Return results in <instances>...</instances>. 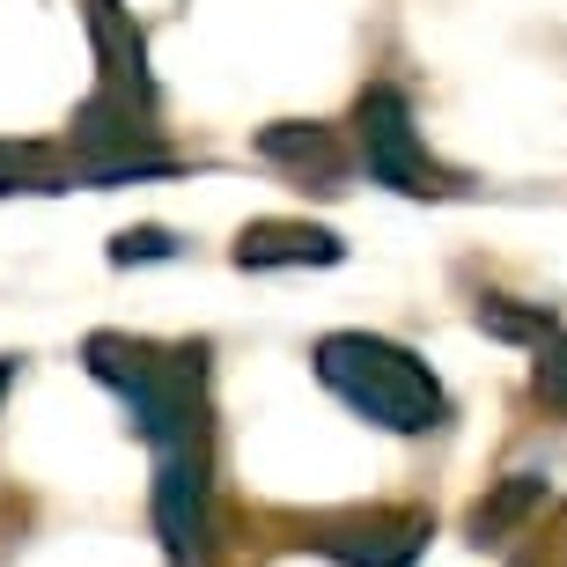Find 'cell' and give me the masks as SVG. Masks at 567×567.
Instances as JSON below:
<instances>
[{"instance_id": "cell-1", "label": "cell", "mask_w": 567, "mask_h": 567, "mask_svg": "<svg viewBox=\"0 0 567 567\" xmlns=\"http://www.w3.org/2000/svg\"><path fill=\"white\" fill-rule=\"evenodd\" d=\"M310 361H317L324 391H339L361 421L391 427V435H427V427L450 421V399H442L435 369L377 332H324Z\"/></svg>"}, {"instance_id": "cell-2", "label": "cell", "mask_w": 567, "mask_h": 567, "mask_svg": "<svg viewBox=\"0 0 567 567\" xmlns=\"http://www.w3.org/2000/svg\"><path fill=\"white\" fill-rule=\"evenodd\" d=\"M89 377L111 383L133 405V427L147 435V450H177V442H207V413H199V347H147V339L96 332L82 347Z\"/></svg>"}, {"instance_id": "cell-3", "label": "cell", "mask_w": 567, "mask_h": 567, "mask_svg": "<svg viewBox=\"0 0 567 567\" xmlns=\"http://www.w3.org/2000/svg\"><path fill=\"white\" fill-rule=\"evenodd\" d=\"M354 133H361V163H369V177L391 192H405V199H450L457 192V177L427 155V141L413 133V104H405L399 89H361L354 104Z\"/></svg>"}, {"instance_id": "cell-4", "label": "cell", "mask_w": 567, "mask_h": 567, "mask_svg": "<svg viewBox=\"0 0 567 567\" xmlns=\"http://www.w3.org/2000/svg\"><path fill=\"white\" fill-rule=\"evenodd\" d=\"M155 530H163L169 567H207V560H214V480H207V442L155 450Z\"/></svg>"}, {"instance_id": "cell-5", "label": "cell", "mask_w": 567, "mask_h": 567, "mask_svg": "<svg viewBox=\"0 0 567 567\" xmlns=\"http://www.w3.org/2000/svg\"><path fill=\"white\" fill-rule=\"evenodd\" d=\"M302 546L339 567H413L427 546L421 508H354V516H324L302 530Z\"/></svg>"}, {"instance_id": "cell-6", "label": "cell", "mask_w": 567, "mask_h": 567, "mask_svg": "<svg viewBox=\"0 0 567 567\" xmlns=\"http://www.w3.org/2000/svg\"><path fill=\"white\" fill-rule=\"evenodd\" d=\"M89 44H96V60H104V89H111V96H126V104L155 111L147 38H141V22H133L126 0H89Z\"/></svg>"}, {"instance_id": "cell-7", "label": "cell", "mask_w": 567, "mask_h": 567, "mask_svg": "<svg viewBox=\"0 0 567 567\" xmlns=\"http://www.w3.org/2000/svg\"><path fill=\"white\" fill-rule=\"evenodd\" d=\"M347 244L317 221H251L236 236V266L244 274H280V266H339Z\"/></svg>"}, {"instance_id": "cell-8", "label": "cell", "mask_w": 567, "mask_h": 567, "mask_svg": "<svg viewBox=\"0 0 567 567\" xmlns=\"http://www.w3.org/2000/svg\"><path fill=\"white\" fill-rule=\"evenodd\" d=\"M538 508H546V480H538V472H508V480L494 486L486 502H472V516H464V538H472V546H508V538H516V530H524Z\"/></svg>"}, {"instance_id": "cell-9", "label": "cell", "mask_w": 567, "mask_h": 567, "mask_svg": "<svg viewBox=\"0 0 567 567\" xmlns=\"http://www.w3.org/2000/svg\"><path fill=\"white\" fill-rule=\"evenodd\" d=\"M258 155L280 169H295V177H317V185H339V169H347V155H339V141L324 126H302V118H280V126L258 133Z\"/></svg>"}, {"instance_id": "cell-10", "label": "cell", "mask_w": 567, "mask_h": 567, "mask_svg": "<svg viewBox=\"0 0 567 567\" xmlns=\"http://www.w3.org/2000/svg\"><path fill=\"white\" fill-rule=\"evenodd\" d=\"M480 332H494V339H530V347H546V339H560V324H553V310H538V302H508V295H486V302H480Z\"/></svg>"}, {"instance_id": "cell-11", "label": "cell", "mask_w": 567, "mask_h": 567, "mask_svg": "<svg viewBox=\"0 0 567 567\" xmlns=\"http://www.w3.org/2000/svg\"><path fill=\"white\" fill-rule=\"evenodd\" d=\"M66 177L52 169V155L30 141H0V192H60Z\"/></svg>"}, {"instance_id": "cell-12", "label": "cell", "mask_w": 567, "mask_h": 567, "mask_svg": "<svg viewBox=\"0 0 567 567\" xmlns=\"http://www.w3.org/2000/svg\"><path fill=\"white\" fill-rule=\"evenodd\" d=\"M530 391H538L546 405H560V413H567V332L538 347V369H530Z\"/></svg>"}, {"instance_id": "cell-13", "label": "cell", "mask_w": 567, "mask_h": 567, "mask_svg": "<svg viewBox=\"0 0 567 567\" xmlns=\"http://www.w3.org/2000/svg\"><path fill=\"white\" fill-rule=\"evenodd\" d=\"M111 258L118 266H133V258H177V236L169 229H126V236H111Z\"/></svg>"}, {"instance_id": "cell-14", "label": "cell", "mask_w": 567, "mask_h": 567, "mask_svg": "<svg viewBox=\"0 0 567 567\" xmlns=\"http://www.w3.org/2000/svg\"><path fill=\"white\" fill-rule=\"evenodd\" d=\"M8 383H16V361H0V399H8Z\"/></svg>"}]
</instances>
